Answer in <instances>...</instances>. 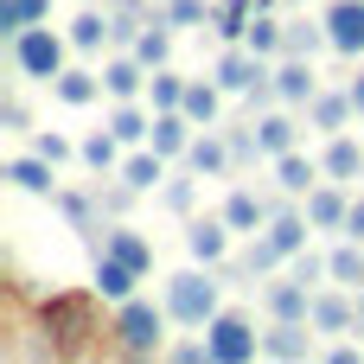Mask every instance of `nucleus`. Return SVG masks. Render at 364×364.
<instances>
[{"mask_svg":"<svg viewBox=\"0 0 364 364\" xmlns=\"http://www.w3.org/2000/svg\"><path fill=\"white\" fill-rule=\"evenodd\" d=\"M282 262V250L269 243V237H256V250H250V275H262V269H275Z\"/></svg>","mask_w":364,"mask_h":364,"instance_id":"obj_40","label":"nucleus"},{"mask_svg":"<svg viewBox=\"0 0 364 364\" xmlns=\"http://www.w3.org/2000/svg\"><path fill=\"white\" fill-rule=\"evenodd\" d=\"M256 141H262V154L282 160V154H294V122H288V115H262V122H256Z\"/></svg>","mask_w":364,"mask_h":364,"instance_id":"obj_17","label":"nucleus"},{"mask_svg":"<svg viewBox=\"0 0 364 364\" xmlns=\"http://www.w3.org/2000/svg\"><path fill=\"white\" fill-rule=\"evenodd\" d=\"M186 122H192L186 109H160V122H154V147H160V154H186V147H192Z\"/></svg>","mask_w":364,"mask_h":364,"instance_id":"obj_13","label":"nucleus"},{"mask_svg":"<svg viewBox=\"0 0 364 364\" xmlns=\"http://www.w3.org/2000/svg\"><path fill=\"white\" fill-rule=\"evenodd\" d=\"M192 19H205V0H173V26H192Z\"/></svg>","mask_w":364,"mask_h":364,"instance_id":"obj_43","label":"nucleus"},{"mask_svg":"<svg viewBox=\"0 0 364 364\" xmlns=\"http://www.w3.org/2000/svg\"><path fill=\"white\" fill-rule=\"evenodd\" d=\"M275 179H282V192H307V186H314V160L282 154V160H275Z\"/></svg>","mask_w":364,"mask_h":364,"instance_id":"obj_24","label":"nucleus"},{"mask_svg":"<svg viewBox=\"0 0 364 364\" xmlns=\"http://www.w3.org/2000/svg\"><path fill=\"white\" fill-rule=\"evenodd\" d=\"M326 173H333V179H358V173H364V147H358V141H346V134H333V147H326Z\"/></svg>","mask_w":364,"mask_h":364,"instance_id":"obj_16","label":"nucleus"},{"mask_svg":"<svg viewBox=\"0 0 364 364\" xmlns=\"http://www.w3.org/2000/svg\"><path fill=\"white\" fill-rule=\"evenodd\" d=\"M256 6H262V0H224V13H218V32H224V38H243Z\"/></svg>","mask_w":364,"mask_h":364,"instance_id":"obj_31","label":"nucleus"},{"mask_svg":"<svg viewBox=\"0 0 364 364\" xmlns=\"http://www.w3.org/2000/svg\"><path fill=\"white\" fill-rule=\"evenodd\" d=\"M243 38H250V51H256V58H269V51H288V32H282V26H269V19H256Z\"/></svg>","mask_w":364,"mask_h":364,"instance_id":"obj_32","label":"nucleus"},{"mask_svg":"<svg viewBox=\"0 0 364 364\" xmlns=\"http://www.w3.org/2000/svg\"><path fill=\"white\" fill-rule=\"evenodd\" d=\"M122 179H128V192H147V186L160 179V147H154V154H134V160L122 166Z\"/></svg>","mask_w":364,"mask_h":364,"instance_id":"obj_30","label":"nucleus"},{"mask_svg":"<svg viewBox=\"0 0 364 364\" xmlns=\"http://www.w3.org/2000/svg\"><path fill=\"white\" fill-rule=\"evenodd\" d=\"M314 45H333V38H326L320 26H288V58H307Z\"/></svg>","mask_w":364,"mask_h":364,"instance_id":"obj_37","label":"nucleus"},{"mask_svg":"<svg viewBox=\"0 0 364 364\" xmlns=\"http://www.w3.org/2000/svg\"><path fill=\"white\" fill-rule=\"evenodd\" d=\"M320 275H333V262H320V256H307V250H301V256H294V282H307V288H314Z\"/></svg>","mask_w":364,"mask_h":364,"instance_id":"obj_39","label":"nucleus"},{"mask_svg":"<svg viewBox=\"0 0 364 364\" xmlns=\"http://www.w3.org/2000/svg\"><path fill=\"white\" fill-rule=\"evenodd\" d=\"M224 224H230V230H256V224H262V198H256V192H230V198H224Z\"/></svg>","mask_w":364,"mask_h":364,"instance_id":"obj_20","label":"nucleus"},{"mask_svg":"<svg viewBox=\"0 0 364 364\" xmlns=\"http://www.w3.org/2000/svg\"><path fill=\"white\" fill-rule=\"evenodd\" d=\"M38 154H45V160H70V141H64V134H38Z\"/></svg>","mask_w":364,"mask_h":364,"instance_id":"obj_41","label":"nucleus"},{"mask_svg":"<svg viewBox=\"0 0 364 364\" xmlns=\"http://www.w3.org/2000/svg\"><path fill=\"white\" fill-rule=\"evenodd\" d=\"M352 109H358L352 90H346V96H314V128H333V134H339V122H346Z\"/></svg>","mask_w":364,"mask_h":364,"instance_id":"obj_23","label":"nucleus"},{"mask_svg":"<svg viewBox=\"0 0 364 364\" xmlns=\"http://www.w3.org/2000/svg\"><path fill=\"white\" fill-rule=\"evenodd\" d=\"M314 326H320V333L358 326V301H346V294H314Z\"/></svg>","mask_w":364,"mask_h":364,"instance_id":"obj_9","label":"nucleus"},{"mask_svg":"<svg viewBox=\"0 0 364 364\" xmlns=\"http://www.w3.org/2000/svg\"><path fill=\"white\" fill-rule=\"evenodd\" d=\"M166 205H173V211H192V179H173V186H166Z\"/></svg>","mask_w":364,"mask_h":364,"instance_id":"obj_42","label":"nucleus"},{"mask_svg":"<svg viewBox=\"0 0 364 364\" xmlns=\"http://www.w3.org/2000/svg\"><path fill=\"white\" fill-rule=\"evenodd\" d=\"M186 160H192V173H224L237 154H230L224 141H192V147H186Z\"/></svg>","mask_w":364,"mask_h":364,"instance_id":"obj_22","label":"nucleus"},{"mask_svg":"<svg viewBox=\"0 0 364 364\" xmlns=\"http://www.w3.org/2000/svg\"><path fill=\"white\" fill-rule=\"evenodd\" d=\"M205 346H211V358L218 364H243V358H256V326L250 320H237V314H218L211 320V333H205Z\"/></svg>","mask_w":364,"mask_h":364,"instance_id":"obj_3","label":"nucleus"},{"mask_svg":"<svg viewBox=\"0 0 364 364\" xmlns=\"http://www.w3.org/2000/svg\"><path fill=\"white\" fill-rule=\"evenodd\" d=\"M358 333H364V294H358Z\"/></svg>","mask_w":364,"mask_h":364,"instance_id":"obj_46","label":"nucleus"},{"mask_svg":"<svg viewBox=\"0 0 364 364\" xmlns=\"http://www.w3.org/2000/svg\"><path fill=\"white\" fill-rule=\"evenodd\" d=\"M352 102H358V115H364V77H358V83H352Z\"/></svg>","mask_w":364,"mask_h":364,"instance_id":"obj_45","label":"nucleus"},{"mask_svg":"<svg viewBox=\"0 0 364 364\" xmlns=\"http://www.w3.org/2000/svg\"><path fill=\"white\" fill-rule=\"evenodd\" d=\"M102 32H109V19H102V13H83V19L70 26V45H83V51H90V45H102Z\"/></svg>","mask_w":364,"mask_h":364,"instance_id":"obj_36","label":"nucleus"},{"mask_svg":"<svg viewBox=\"0 0 364 364\" xmlns=\"http://www.w3.org/2000/svg\"><path fill=\"white\" fill-rule=\"evenodd\" d=\"M154 102H160V109H179V102H186V83L166 77V70H154Z\"/></svg>","mask_w":364,"mask_h":364,"instance_id":"obj_38","label":"nucleus"},{"mask_svg":"<svg viewBox=\"0 0 364 364\" xmlns=\"http://www.w3.org/2000/svg\"><path fill=\"white\" fill-rule=\"evenodd\" d=\"M269 243H275L282 256H301V250H307V224H301V218H275V224H269Z\"/></svg>","mask_w":364,"mask_h":364,"instance_id":"obj_25","label":"nucleus"},{"mask_svg":"<svg viewBox=\"0 0 364 364\" xmlns=\"http://www.w3.org/2000/svg\"><path fill=\"white\" fill-rule=\"evenodd\" d=\"M13 64H19L26 77H38V83H51V77L64 70V38H58L51 26H26V32L13 38Z\"/></svg>","mask_w":364,"mask_h":364,"instance_id":"obj_1","label":"nucleus"},{"mask_svg":"<svg viewBox=\"0 0 364 364\" xmlns=\"http://www.w3.org/2000/svg\"><path fill=\"white\" fill-rule=\"evenodd\" d=\"M51 166H58V160L32 154V160H13V166H6V179H13L19 192H51Z\"/></svg>","mask_w":364,"mask_h":364,"instance_id":"obj_15","label":"nucleus"},{"mask_svg":"<svg viewBox=\"0 0 364 364\" xmlns=\"http://www.w3.org/2000/svg\"><path fill=\"white\" fill-rule=\"evenodd\" d=\"M346 218H352L346 192H333V186H314V192H307V224H320V230H346Z\"/></svg>","mask_w":364,"mask_h":364,"instance_id":"obj_6","label":"nucleus"},{"mask_svg":"<svg viewBox=\"0 0 364 364\" xmlns=\"http://www.w3.org/2000/svg\"><path fill=\"white\" fill-rule=\"evenodd\" d=\"M45 19V0H0V32H26V26H38Z\"/></svg>","mask_w":364,"mask_h":364,"instance_id":"obj_21","label":"nucleus"},{"mask_svg":"<svg viewBox=\"0 0 364 364\" xmlns=\"http://www.w3.org/2000/svg\"><path fill=\"white\" fill-rule=\"evenodd\" d=\"M166 314L186 320V326L218 320V282H211V275H173V282H166Z\"/></svg>","mask_w":364,"mask_h":364,"instance_id":"obj_2","label":"nucleus"},{"mask_svg":"<svg viewBox=\"0 0 364 364\" xmlns=\"http://www.w3.org/2000/svg\"><path fill=\"white\" fill-rule=\"evenodd\" d=\"M109 134H115V141H141V134H154V128L141 122V109H128V102H122V109L109 115Z\"/></svg>","mask_w":364,"mask_h":364,"instance_id":"obj_34","label":"nucleus"},{"mask_svg":"<svg viewBox=\"0 0 364 364\" xmlns=\"http://www.w3.org/2000/svg\"><path fill=\"white\" fill-rule=\"evenodd\" d=\"M326 38H333V51L358 58L364 51V0H339V6L326 13Z\"/></svg>","mask_w":364,"mask_h":364,"instance_id":"obj_5","label":"nucleus"},{"mask_svg":"<svg viewBox=\"0 0 364 364\" xmlns=\"http://www.w3.org/2000/svg\"><path fill=\"white\" fill-rule=\"evenodd\" d=\"M346 237H358V243H364V198L352 205V218H346Z\"/></svg>","mask_w":364,"mask_h":364,"instance_id":"obj_44","label":"nucleus"},{"mask_svg":"<svg viewBox=\"0 0 364 364\" xmlns=\"http://www.w3.org/2000/svg\"><path fill=\"white\" fill-rule=\"evenodd\" d=\"M333 282H346V288H358V282H364V250H358V237H352L346 250H333Z\"/></svg>","mask_w":364,"mask_h":364,"instance_id":"obj_27","label":"nucleus"},{"mask_svg":"<svg viewBox=\"0 0 364 364\" xmlns=\"http://www.w3.org/2000/svg\"><path fill=\"white\" fill-rule=\"evenodd\" d=\"M179 109H186L192 122H211V115H218V90H211V83H186V102H179Z\"/></svg>","mask_w":364,"mask_h":364,"instance_id":"obj_33","label":"nucleus"},{"mask_svg":"<svg viewBox=\"0 0 364 364\" xmlns=\"http://www.w3.org/2000/svg\"><path fill=\"white\" fill-rule=\"evenodd\" d=\"M45 326H64L58 339H77V333L90 326V301H83V294H58V301L45 307Z\"/></svg>","mask_w":364,"mask_h":364,"instance_id":"obj_10","label":"nucleus"},{"mask_svg":"<svg viewBox=\"0 0 364 364\" xmlns=\"http://www.w3.org/2000/svg\"><path fill=\"white\" fill-rule=\"evenodd\" d=\"M115 339H122V352H160V307H147V301H122V314H115Z\"/></svg>","mask_w":364,"mask_h":364,"instance_id":"obj_4","label":"nucleus"},{"mask_svg":"<svg viewBox=\"0 0 364 364\" xmlns=\"http://www.w3.org/2000/svg\"><path fill=\"white\" fill-rule=\"evenodd\" d=\"M269 314H275V320H314L307 282H275V288H269Z\"/></svg>","mask_w":364,"mask_h":364,"instance_id":"obj_8","label":"nucleus"},{"mask_svg":"<svg viewBox=\"0 0 364 364\" xmlns=\"http://www.w3.org/2000/svg\"><path fill=\"white\" fill-rule=\"evenodd\" d=\"M218 83H224V90H256V83H269V70H262L256 58H243V51H230V58L218 64Z\"/></svg>","mask_w":364,"mask_h":364,"instance_id":"obj_12","label":"nucleus"},{"mask_svg":"<svg viewBox=\"0 0 364 364\" xmlns=\"http://www.w3.org/2000/svg\"><path fill=\"white\" fill-rule=\"evenodd\" d=\"M102 83H109V96H115V102H128V96L141 90V58H115V64L102 70Z\"/></svg>","mask_w":364,"mask_h":364,"instance_id":"obj_19","label":"nucleus"},{"mask_svg":"<svg viewBox=\"0 0 364 364\" xmlns=\"http://www.w3.org/2000/svg\"><path fill=\"white\" fill-rule=\"evenodd\" d=\"M109 256H122L128 269H147V262H154V250H147L134 230H109Z\"/></svg>","mask_w":364,"mask_h":364,"instance_id":"obj_26","label":"nucleus"},{"mask_svg":"<svg viewBox=\"0 0 364 364\" xmlns=\"http://www.w3.org/2000/svg\"><path fill=\"white\" fill-rule=\"evenodd\" d=\"M115 147H122L115 134H90V141H83V160H90L96 173H109V166H115Z\"/></svg>","mask_w":364,"mask_h":364,"instance_id":"obj_35","label":"nucleus"},{"mask_svg":"<svg viewBox=\"0 0 364 364\" xmlns=\"http://www.w3.org/2000/svg\"><path fill=\"white\" fill-rule=\"evenodd\" d=\"M275 90H282V102H314V96H320V90H314V64H307V58L282 64V70H275Z\"/></svg>","mask_w":364,"mask_h":364,"instance_id":"obj_11","label":"nucleus"},{"mask_svg":"<svg viewBox=\"0 0 364 364\" xmlns=\"http://www.w3.org/2000/svg\"><path fill=\"white\" fill-rule=\"evenodd\" d=\"M224 230H230V224H211V218H198V224L186 230L192 256H198V262H218V256H224Z\"/></svg>","mask_w":364,"mask_h":364,"instance_id":"obj_18","label":"nucleus"},{"mask_svg":"<svg viewBox=\"0 0 364 364\" xmlns=\"http://www.w3.org/2000/svg\"><path fill=\"white\" fill-rule=\"evenodd\" d=\"M51 90H58L64 102H90V96H96V77H90V70H58Z\"/></svg>","mask_w":364,"mask_h":364,"instance_id":"obj_29","label":"nucleus"},{"mask_svg":"<svg viewBox=\"0 0 364 364\" xmlns=\"http://www.w3.org/2000/svg\"><path fill=\"white\" fill-rule=\"evenodd\" d=\"M269 358H307V326L301 320H275V333L262 339Z\"/></svg>","mask_w":364,"mask_h":364,"instance_id":"obj_14","label":"nucleus"},{"mask_svg":"<svg viewBox=\"0 0 364 364\" xmlns=\"http://www.w3.org/2000/svg\"><path fill=\"white\" fill-rule=\"evenodd\" d=\"M166 51H173V38H166V26H147V32L134 38V58H141V64H154V70L166 64Z\"/></svg>","mask_w":364,"mask_h":364,"instance_id":"obj_28","label":"nucleus"},{"mask_svg":"<svg viewBox=\"0 0 364 364\" xmlns=\"http://www.w3.org/2000/svg\"><path fill=\"white\" fill-rule=\"evenodd\" d=\"M134 282H141V269H128L122 256H102V269H96V294L102 301H134Z\"/></svg>","mask_w":364,"mask_h":364,"instance_id":"obj_7","label":"nucleus"}]
</instances>
